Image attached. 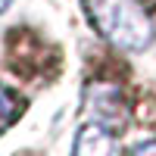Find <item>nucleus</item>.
I'll use <instances>...</instances> for the list:
<instances>
[{
  "instance_id": "20e7f679",
  "label": "nucleus",
  "mask_w": 156,
  "mask_h": 156,
  "mask_svg": "<svg viewBox=\"0 0 156 156\" xmlns=\"http://www.w3.org/2000/svg\"><path fill=\"white\" fill-rule=\"evenodd\" d=\"M22 112V106L16 103V97L9 94V90L0 87V131H6V128L16 122V115Z\"/></svg>"
},
{
  "instance_id": "f03ea898",
  "label": "nucleus",
  "mask_w": 156,
  "mask_h": 156,
  "mask_svg": "<svg viewBox=\"0 0 156 156\" xmlns=\"http://www.w3.org/2000/svg\"><path fill=\"white\" fill-rule=\"evenodd\" d=\"M75 156H119V147L106 128L84 125L75 137Z\"/></svg>"
},
{
  "instance_id": "f257e3e1",
  "label": "nucleus",
  "mask_w": 156,
  "mask_h": 156,
  "mask_svg": "<svg viewBox=\"0 0 156 156\" xmlns=\"http://www.w3.org/2000/svg\"><path fill=\"white\" fill-rule=\"evenodd\" d=\"M87 16L109 44L144 50L153 41V22L137 0H87Z\"/></svg>"
},
{
  "instance_id": "39448f33",
  "label": "nucleus",
  "mask_w": 156,
  "mask_h": 156,
  "mask_svg": "<svg viewBox=\"0 0 156 156\" xmlns=\"http://www.w3.org/2000/svg\"><path fill=\"white\" fill-rule=\"evenodd\" d=\"M131 156H156V140H147V144L134 147V153H131Z\"/></svg>"
},
{
  "instance_id": "423d86ee",
  "label": "nucleus",
  "mask_w": 156,
  "mask_h": 156,
  "mask_svg": "<svg viewBox=\"0 0 156 156\" xmlns=\"http://www.w3.org/2000/svg\"><path fill=\"white\" fill-rule=\"evenodd\" d=\"M9 3H12V0H0V12H3V9H6Z\"/></svg>"
},
{
  "instance_id": "7ed1b4c3",
  "label": "nucleus",
  "mask_w": 156,
  "mask_h": 156,
  "mask_svg": "<svg viewBox=\"0 0 156 156\" xmlns=\"http://www.w3.org/2000/svg\"><path fill=\"white\" fill-rule=\"evenodd\" d=\"M90 109H94V115L103 119V122L122 125V119H125V106H122V100H119V94H115L112 87L90 90Z\"/></svg>"
}]
</instances>
